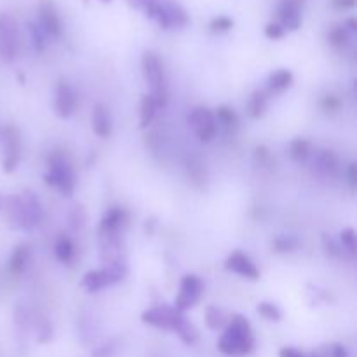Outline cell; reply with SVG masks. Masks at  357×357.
<instances>
[{
  "label": "cell",
  "instance_id": "obj_1",
  "mask_svg": "<svg viewBox=\"0 0 357 357\" xmlns=\"http://www.w3.org/2000/svg\"><path fill=\"white\" fill-rule=\"evenodd\" d=\"M255 337L251 331L250 321L244 316H232L229 326L218 340L220 352L225 356H246L253 351Z\"/></svg>",
  "mask_w": 357,
  "mask_h": 357
},
{
  "label": "cell",
  "instance_id": "obj_2",
  "mask_svg": "<svg viewBox=\"0 0 357 357\" xmlns=\"http://www.w3.org/2000/svg\"><path fill=\"white\" fill-rule=\"evenodd\" d=\"M143 75H145L146 86L150 89V96L155 100L157 107L162 108L167 103V82L164 65L159 56L152 51H146L142 59Z\"/></svg>",
  "mask_w": 357,
  "mask_h": 357
},
{
  "label": "cell",
  "instance_id": "obj_3",
  "mask_svg": "<svg viewBox=\"0 0 357 357\" xmlns=\"http://www.w3.org/2000/svg\"><path fill=\"white\" fill-rule=\"evenodd\" d=\"M49 173L45 174V183L56 187L63 195L70 197L75 188V176L73 169L66 159L65 152L61 150H52L47 157Z\"/></svg>",
  "mask_w": 357,
  "mask_h": 357
},
{
  "label": "cell",
  "instance_id": "obj_4",
  "mask_svg": "<svg viewBox=\"0 0 357 357\" xmlns=\"http://www.w3.org/2000/svg\"><path fill=\"white\" fill-rule=\"evenodd\" d=\"M20 51V31L17 23L10 14L0 13V59L13 63Z\"/></svg>",
  "mask_w": 357,
  "mask_h": 357
},
{
  "label": "cell",
  "instance_id": "obj_5",
  "mask_svg": "<svg viewBox=\"0 0 357 357\" xmlns=\"http://www.w3.org/2000/svg\"><path fill=\"white\" fill-rule=\"evenodd\" d=\"M3 138V173H14L21 160V135L16 126H7L2 131Z\"/></svg>",
  "mask_w": 357,
  "mask_h": 357
},
{
  "label": "cell",
  "instance_id": "obj_6",
  "mask_svg": "<svg viewBox=\"0 0 357 357\" xmlns=\"http://www.w3.org/2000/svg\"><path fill=\"white\" fill-rule=\"evenodd\" d=\"M202 296V281L194 274H188L181 279L180 293L174 300V310L183 314L185 310L192 309Z\"/></svg>",
  "mask_w": 357,
  "mask_h": 357
},
{
  "label": "cell",
  "instance_id": "obj_7",
  "mask_svg": "<svg viewBox=\"0 0 357 357\" xmlns=\"http://www.w3.org/2000/svg\"><path fill=\"white\" fill-rule=\"evenodd\" d=\"M188 122H190L192 129L195 131L197 138L204 143L211 142L216 136V132H218V122H216L215 115L204 107L194 108L190 117H188Z\"/></svg>",
  "mask_w": 357,
  "mask_h": 357
},
{
  "label": "cell",
  "instance_id": "obj_8",
  "mask_svg": "<svg viewBox=\"0 0 357 357\" xmlns=\"http://www.w3.org/2000/svg\"><path fill=\"white\" fill-rule=\"evenodd\" d=\"M20 230H33L35 227L40 223L42 220V206L40 201L35 194H31L30 190H24L23 194L20 195Z\"/></svg>",
  "mask_w": 357,
  "mask_h": 357
},
{
  "label": "cell",
  "instance_id": "obj_9",
  "mask_svg": "<svg viewBox=\"0 0 357 357\" xmlns=\"http://www.w3.org/2000/svg\"><path fill=\"white\" fill-rule=\"evenodd\" d=\"M38 26L47 37L58 38L63 31L61 17L52 0H40L38 3Z\"/></svg>",
  "mask_w": 357,
  "mask_h": 357
},
{
  "label": "cell",
  "instance_id": "obj_10",
  "mask_svg": "<svg viewBox=\"0 0 357 357\" xmlns=\"http://www.w3.org/2000/svg\"><path fill=\"white\" fill-rule=\"evenodd\" d=\"M180 316L181 312H178V310L169 309V307L166 305H155L142 314V321L145 324H150V326L159 328V330L173 331L174 324H176L178 317Z\"/></svg>",
  "mask_w": 357,
  "mask_h": 357
},
{
  "label": "cell",
  "instance_id": "obj_11",
  "mask_svg": "<svg viewBox=\"0 0 357 357\" xmlns=\"http://www.w3.org/2000/svg\"><path fill=\"white\" fill-rule=\"evenodd\" d=\"M77 108V94L72 89L68 82L61 80L56 87V98H54V114L59 119L72 117L73 112Z\"/></svg>",
  "mask_w": 357,
  "mask_h": 357
},
{
  "label": "cell",
  "instance_id": "obj_12",
  "mask_svg": "<svg viewBox=\"0 0 357 357\" xmlns=\"http://www.w3.org/2000/svg\"><path fill=\"white\" fill-rule=\"evenodd\" d=\"M305 0H282L278 10V23L288 30H298L302 26V9Z\"/></svg>",
  "mask_w": 357,
  "mask_h": 357
},
{
  "label": "cell",
  "instance_id": "obj_13",
  "mask_svg": "<svg viewBox=\"0 0 357 357\" xmlns=\"http://www.w3.org/2000/svg\"><path fill=\"white\" fill-rule=\"evenodd\" d=\"M128 222V215L122 208H112L105 213L103 220L100 225L101 239H112V237H121L119 232L126 227Z\"/></svg>",
  "mask_w": 357,
  "mask_h": 357
},
{
  "label": "cell",
  "instance_id": "obj_14",
  "mask_svg": "<svg viewBox=\"0 0 357 357\" xmlns=\"http://www.w3.org/2000/svg\"><path fill=\"white\" fill-rule=\"evenodd\" d=\"M227 271L234 272V274H239L243 278L251 279V281H257L260 278V272H258L257 265L251 261V258L248 255H244L243 251H236V253L230 255L225 261Z\"/></svg>",
  "mask_w": 357,
  "mask_h": 357
},
{
  "label": "cell",
  "instance_id": "obj_15",
  "mask_svg": "<svg viewBox=\"0 0 357 357\" xmlns=\"http://www.w3.org/2000/svg\"><path fill=\"white\" fill-rule=\"evenodd\" d=\"M338 166H340V160H338V155L333 150H321V152H317L316 159H314V169L321 176H335Z\"/></svg>",
  "mask_w": 357,
  "mask_h": 357
},
{
  "label": "cell",
  "instance_id": "obj_16",
  "mask_svg": "<svg viewBox=\"0 0 357 357\" xmlns=\"http://www.w3.org/2000/svg\"><path fill=\"white\" fill-rule=\"evenodd\" d=\"M30 255H31L30 244L21 243L14 248L13 255H10L9 258V265H7V267H9V272L14 275V278H17V275H21L24 271H26L28 261H30Z\"/></svg>",
  "mask_w": 357,
  "mask_h": 357
},
{
  "label": "cell",
  "instance_id": "obj_17",
  "mask_svg": "<svg viewBox=\"0 0 357 357\" xmlns=\"http://www.w3.org/2000/svg\"><path fill=\"white\" fill-rule=\"evenodd\" d=\"M93 131L96 132L100 138H108L112 135V119L110 114H108L107 107H103L101 103L94 105L93 108Z\"/></svg>",
  "mask_w": 357,
  "mask_h": 357
},
{
  "label": "cell",
  "instance_id": "obj_18",
  "mask_svg": "<svg viewBox=\"0 0 357 357\" xmlns=\"http://www.w3.org/2000/svg\"><path fill=\"white\" fill-rule=\"evenodd\" d=\"M114 284L108 275V272L105 268H100V271H91L84 275L82 286L87 289V291H100V289L107 288V286Z\"/></svg>",
  "mask_w": 357,
  "mask_h": 357
},
{
  "label": "cell",
  "instance_id": "obj_19",
  "mask_svg": "<svg viewBox=\"0 0 357 357\" xmlns=\"http://www.w3.org/2000/svg\"><path fill=\"white\" fill-rule=\"evenodd\" d=\"M291 84H293V73L288 72V70H278V72H274L271 77H268L265 94H279L282 93V91L288 89V87H291Z\"/></svg>",
  "mask_w": 357,
  "mask_h": 357
},
{
  "label": "cell",
  "instance_id": "obj_20",
  "mask_svg": "<svg viewBox=\"0 0 357 357\" xmlns=\"http://www.w3.org/2000/svg\"><path fill=\"white\" fill-rule=\"evenodd\" d=\"M162 6L164 9H166L167 17H169L171 26H178V28L187 26L190 17H188L187 10H185L180 3L174 2V0H162Z\"/></svg>",
  "mask_w": 357,
  "mask_h": 357
},
{
  "label": "cell",
  "instance_id": "obj_21",
  "mask_svg": "<svg viewBox=\"0 0 357 357\" xmlns=\"http://www.w3.org/2000/svg\"><path fill=\"white\" fill-rule=\"evenodd\" d=\"M173 331L178 335V337L181 338V342H183V344H187V345H194L195 342H197V338H199V333H197V330H195V326L190 323V321L185 319L183 314L178 317V321H176V324H174Z\"/></svg>",
  "mask_w": 357,
  "mask_h": 357
},
{
  "label": "cell",
  "instance_id": "obj_22",
  "mask_svg": "<svg viewBox=\"0 0 357 357\" xmlns=\"http://www.w3.org/2000/svg\"><path fill=\"white\" fill-rule=\"evenodd\" d=\"M157 110H159V107H157L155 100H153L150 94L143 96L142 105H139V128L142 129L149 128V126L152 124L153 117H155Z\"/></svg>",
  "mask_w": 357,
  "mask_h": 357
},
{
  "label": "cell",
  "instance_id": "obj_23",
  "mask_svg": "<svg viewBox=\"0 0 357 357\" xmlns=\"http://www.w3.org/2000/svg\"><path fill=\"white\" fill-rule=\"evenodd\" d=\"M54 255L61 264H70L75 255V246H73L72 239L66 236H59L54 244Z\"/></svg>",
  "mask_w": 357,
  "mask_h": 357
},
{
  "label": "cell",
  "instance_id": "obj_24",
  "mask_svg": "<svg viewBox=\"0 0 357 357\" xmlns=\"http://www.w3.org/2000/svg\"><path fill=\"white\" fill-rule=\"evenodd\" d=\"M216 122H220V124L223 126V129H225L227 132H234L237 129V126H239V119H237L236 112L232 110L230 107H227V105H222V107H218V110H216Z\"/></svg>",
  "mask_w": 357,
  "mask_h": 357
},
{
  "label": "cell",
  "instance_id": "obj_25",
  "mask_svg": "<svg viewBox=\"0 0 357 357\" xmlns=\"http://www.w3.org/2000/svg\"><path fill=\"white\" fill-rule=\"evenodd\" d=\"M265 108H267V94H265V91L253 93V96L250 98V103H248V114H250V117L260 119L265 114Z\"/></svg>",
  "mask_w": 357,
  "mask_h": 357
},
{
  "label": "cell",
  "instance_id": "obj_26",
  "mask_svg": "<svg viewBox=\"0 0 357 357\" xmlns=\"http://www.w3.org/2000/svg\"><path fill=\"white\" fill-rule=\"evenodd\" d=\"M289 155L295 162H302L310 155V143L303 138L293 139L291 145H289Z\"/></svg>",
  "mask_w": 357,
  "mask_h": 357
},
{
  "label": "cell",
  "instance_id": "obj_27",
  "mask_svg": "<svg viewBox=\"0 0 357 357\" xmlns=\"http://www.w3.org/2000/svg\"><path fill=\"white\" fill-rule=\"evenodd\" d=\"M206 324H208L209 330L218 331L225 324V314H223V310L213 305L208 307L206 309Z\"/></svg>",
  "mask_w": 357,
  "mask_h": 357
},
{
  "label": "cell",
  "instance_id": "obj_28",
  "mask_svg": "<svg viewBox=\"0 0 357 357\" xmlns=\"http://www.w3.org/2000/svg\"><path fill=\"white\" fill-rule=\"evenodd\" d=\"M328 38H330V44L333 45V47L340 49L344 47V45H347L349 30L345 26H335L333 30L330 31V35H328Z\"/></svg>",
  "mask_w": 357,
  "mask_h": 357
},
{
  "label": "cell",
  "instance_id": "obj_29",
  "mask_svg": "<svg viewBox=\"0 0 357 357\" xmlns=\"http://www.w3.org/2000/svg\"><path fill=\"white\" fill-rule=\"evenodd\" d=\"M274 248L279 253H288V251H295L298 248V239L295 236H279L274 241Z\"/></svg>",
  "mask_w": 357,
  "mask_h": 357
},
{
  "label": "cell",
  "instance_id": "obj_30",
  "mask_svg": "<svg viewBox=\"0 0 357 357\" xmlns=\"http://www.w3.org/2000/svg\"><path fill=\"white\" fill-rule=\"evenodd\" d=\"M258 314H260L261 317H265L267 321H281L282 317V312L279 310L278 305H274V303H268V302H261L260 305H258Z\"/></svg>",
  "mask_w": 357,
  "mask_h": 357
},
{
  "label": "cell",
  "instance_id": "obj_31",
  "mask_svg": "<svg viewBox=\"0 0 357 357\" xmlns=\"http://www.w3.org/2000/svg\"><path fill=\"white\" fill-rule=\"evenodd\" d=\"M28 28H30L31 44H33L35 51H38V52L44 51V49H45V37H47V35H45L44 31L40 30V26H38V24L30 23V24H28Z\"/></svg>",
  "mask_w": 357,
  "mask_h": 357
},
{
  "label": "cell",
  "instance_id": "obj_32",
  "mask_svg": "<svg viewBox=\"0 0 357 357\" xmlns=\"http://www.w3.org/2000/svg\"><path fill=\"white\" fill-rule=\"evenodd\" d=\"M340 241H342V244H344V250L349 251V255H351V257H354V255H356V232H354V229H345L344 232L340 234Z\"/></svg>",
  "mask_w": 357,
  "mask_h": 357
},
{
  "label": "cell",
  "instance_id": "obj_33",
  "mask_svg": "<svg viewBox=\"0 0 357 357\" xmlns=\"http://www.w3.org/2000/svg\"><path fill=\"white\" fill-rule=\"evenodd\" d=\"M232 26H234V21L230 20V17H227V16H218V17H215V20L211 21V24H209V28H211V31H215V33H222V31H229Z\"/></svg>",
  "mask_w": 357,
  "mask_h": 357
},
{
  "label": "cell",
  "instance_id": "obj_34",
  "mask_svg": "<svg viewBox=\"0 0 357 357\" xmlns=\"http://www.w3.org/2000/svg\"><path fill=\"white\" fill-rule=\"evenodd\" d=\"M264 33H265V37L271 38V40H279V38L284 37L286 30L278 23V21H272V23H268L267 26H265Z\"/></svg>",
  "mask_w": 357,
  "mask_h": 357
},
{
  "label": "cell",
  "instance_id": "obj_35",
  "mask_svg": "<svg viewBox=\"0 0 357 357\" xmlns=\"http://www.w3.org/2000/svg\"><path fill=\"white\" fill-rule=\"evenodd\" d=\"M51 337H52V326H51V324H49V321L42 319L40 324H38V326H37V338H38V342H42V344H44V342L51 340Z\"/></svg>",
  "mask_w": 357,
  "mask_h": 357
},
{
  "label": "cell",
  "instance_id": "obj_36",
  "mask_svg": "<svg viewBox=\"0 0 357 357\" xmlns=\"http://www.w3.org/2000/svg\"><path fill=\"white\" fill-rule=\"evenodd\" d=\"M188 173L194 178V181H202L204 180V167L201 162H197L195 159L188 160Z\"/></svg>",
  "mask_w": 357,
  "mask_h": 357
},
{
  "label": "cell",
  "instance_id": "obj_37",
  "mask_svg": "<svg viewBox=\"0 0 357 357\" xmlns=\"http://www.w3.org/2000/svg\"><path fill=\"white\" fill-rule=\"evenodd\" d=\"M70 220H72V227L73 229H82L84 227V222H86V213H84V209L80 208H75L73 209L72 216H70Z\"/></svg>",
  "mask_w": 357,
  "mask_h": 357
},
{
  "label": "cell",
  "instance_id": "obj_38",
  "mask_svg": "<svg viewBox=\"0 0 357 357\" xmlns=\"http://www.w3.org/2000/svg\"><path fill=\"white\" fill-rule=\"evenodd\" d=\"M323 108L326 112H337L340 108V100L337 96H333V94H328L323 100Z\"/></svg>",
  "mask_w": 357,
  "mask_h": 357
},
{
  "label": "cell",
  "instance_id": "obj_39",
  "mask_svg": "<svg viewBox=\"0 0 357 357\" xmlns=\"http://www.w3.org/2000/svg\"><path fill=\"white\" fill-rule=\"evenodd\" d=\"M279 357H317L316 354H305V352L302 351H296V349L293 347H284L281 349V352H279Z\"/></svg>",
  "mask_w": 357,
  "mask_h": 357
},
{
  "label": "cell",
  "instance_id": "obj_40",
  "mask_svg": "<svg viewBox=\"0 0 357 357\" xmlns=\"http://www.w3.org/2000/svg\"><path fill=\"white\" fill-rule=\"evenodd\" d=\"M115 356V347L112 344L101 345L100 349L93 352V357H114Z\"/></svg>",
  "mask_w": 357,
  "mask_h": 357
},
{
  "label": "cell",
  "instance_id": "obj_41",
  "mask_svg": "<svg viewBox=\"0 0 357 357\" xmlns=\"http://www.w3.org/2000/svg\"><path fill=\"white\" fill-rule=\"evenodd\" d=\"M328 351H330V357H349L347 349L340 344L330 345V349H328Z\"/></svg>",
  "mask_w": 357,
  "mask_h": 357
},
{
  "label": "cell",
  "instance_id": "obj_42",
  "mask_svg": "<svg viewBox=\"0 0 357 357\" xmlns=\"http://www.w3.org/2000/svg\"><path fill=\"white\" fill-rule=\"evenodd\" d=\"M255 159L260 164H267L271 160V153H268V150L265 146H258L257 153H255Z\"/></svg>",
  "mask_w": 357,
  "mask_h": 357
},
{
  "label": "cell",
  "instance_id": "obj_43",
  "mask_svg": "<svg viewBox=\"0 0 357 357\" xmlns=\"http://www.w3.org/2000/svg\"><path fill=\"white\" fill-rule=\"evenodd\" d=\"M131 3L132 6L139 7V9H143V13H146L153 3H157V0H131Z\"/></svg>",
  "mask_w": 357,
  "mask_h": 357
},
{
  "label": "cell",
  "instance_id": "obj_44",
  "mask_svg": "<svg viewBox=\"0 0 357 357\" xmlns=\"http://www.w3.org/2000/svg\"><path fill=\"white\" fill-rule=\"evenodd\" d=\"M337 9H352L356 6V0H331Z\"/></svg>",
  "mask_w": 357,
  "mask_h": 357
},
{
  "label": "cell",
  "instance_id": "obj_45",
  "mask_svg": "<svg viewBox=\"0 0 357 357\" xmlns=\"http://www.w3.org/2000/svg\"><path fill=\"white\" fill-rule=\"evenodd\" d=\"M349 183H351V188H356V183H357V176H356V164L352 162L351 166H349Z\"/></svg>",
  "mask_w": 357,
  "mask_h": 357
},
{
  "label": "cell",
  "instance_id": "obj_46",
  "mask_svg": "<svg viewBox=\"0 0 357 357\" xmlns=\"http://www.w3.org/2000/svg\"><path fill=\"white\" fill-rule=\"evenodd\" d=\"M345 28H347V30H351V31H356V30H357V24H356L354 17H351V20L347 21V24H345Z\"/></svg>",
  "mask_w": 357,
  "mask_h": 357
},
{
  "label": "cell",
  "instance_id": "obj_47",
  "mask_svg": "<svg viewBox=\"0 0 357 357\" xmlns=\"http://www.w3.org/2000/svg\"><path fill=\"white\" fill-rule=\"evenodd\" d=\"M100 2H103V3H108V2H112V0H100Z\"/></svg>",
  "mask_w": 357,
  "mask_h": 357
},
{
  "label": "cell",
  "instance_id": "obj_48",
  "mask_svg": "<svg viewBox=\"0 0 357 357\" xmlns=\"http://www.w3.org/2000/svg\"><path fill=\"white\" fill-rule=\"evenodd\" d=\"M0 209H2V199H0Z\"/></svg>",
  "mask_w": 357,
  "mask_h": 357
}]
</instances>
